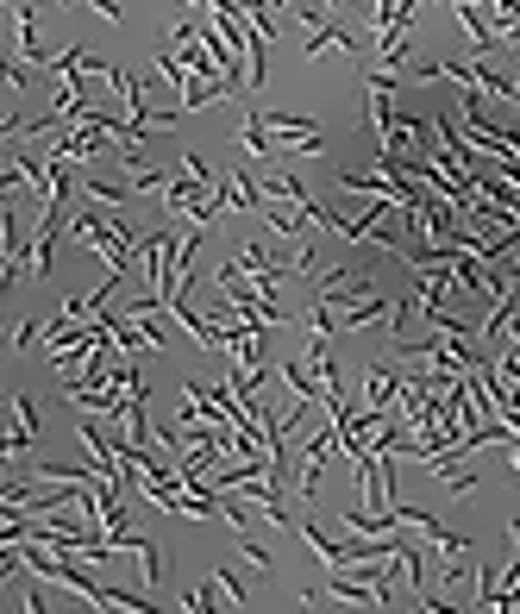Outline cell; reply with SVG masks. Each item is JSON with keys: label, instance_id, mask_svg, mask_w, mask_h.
<instances>
[{"label": "cell", "instance_id": "cell-13", "mask_svg": "<svg viewBox=\"0 0 520 614\" xmlns=\"http://www.w3.org/2000/svg\"><path fill=\"white\" fill-rule=\"evenodd\" d=\"M126 552H138V571H145V583L157 589V583H163V558H157V546H151V539H138V533H132V546H126Z\"/></svg>", "mask_w": 520, "mask_h": 614}, {"label": "cell", "instance_id": "cell-12", "mask_svg": "<svg viewBox=\"0 0 520 614\" xmlns=\"http://www.w3.org/2000/svg\"><path fill=\"white\" fill-rule=\"evenodd\" d=\"M470 608H489V614H508V602H502V577L495 571H477V602Z\"/></svg>", "mask_w": 520, "mask_h": 614}, {"label": "cell", "instance_id": "cell-20", "mask_svg": "<svg viewBox=\"0 0 520 614\" xmlns=\"http://www.w3.org/2000/svg\"><path fill=\"white\" fill-rule=\"evenodd\" d=\"M239 552H245V564H257V571H270V564H276V558H270L264 546H257V539H251V533L239 539Z\"/></svg>", "mask_w": 520, "mask_h": 614}, {"label": "cell", "instance_id": "cell-1", "mask_svg": "<svg viewBox=\"0 0 520 614\" xmlns=\"http://www.w3.org/2000/svg\"><path fill=\"white\" fill-rule=\"evenodd\" d=\"M7 414H13V427H7V439H0V458H26L32 439H38V408H32V395H7Z\"/></svg>", "mask_w": 520, "mask_h": 614}, {"label": "cell", "instance_id": "cell-11", "mask_svg": "<svg viewBox=\"0 0 520 614\" xmlns=\"http://www.w3.org/2000/svg\"><path fill=\"white\" fill-rule=\"evenodd\" d=\"M82 195H88L94 207H126V201H132V188H120V182H101V176H88V182H82Z\"/></svg>", "mask_w": 520, "mask_h": 614}, {"label": "cell", "instance_id": "cell-9", "mask_svg": "<svg viewBox=\"0 0 520 614\" xmlns=\"http://www.w3.org/2000/svg\"><path fill=\"white\" fill-rule=\"evenodd\" d=\"M107 226H113V220H101V207H88V214H76V220H69V239L94 251V245L107 239Z\"/></svg>", "mask_w": 520, "mask_h": 614}, {"label": "cell", "instance_id": "cell-15", "mask_svg": "<svg viewBox=\"0 0 520 614\" xmlns=\"http://www.w3.org/2000/svg\"><path fill=\"white\" fill-rule=\"evenodd\" d=\"M276 232H282V239H301V226H307V214H301V207H270V214H264Z\"/></svg>", "mask_w": 520, "mask_h": 614}, {"label": "cell", "instance_id": "cell-5", "mask_svg": "<svg viewBox=\"0 0 520 614\" xmlns=\"http://www.w3.org/2000/svg\"><path fill=\"white\" fill-rule=\"evenodd\" d=\"M389 307L395 301H383V295H351L345 307H339V326H345V333H364V326H376V320H389Z\"/></svg>", "mask_w": 520, "mask_h": 614}, {"label": "cell", "instance_id": "cell-2", "mask_svg": "<svg viewBox=\"0 0 520 614\" xmlns=\"http://www.w3.org/2000/svg\"><path fill=\"white\" fill-rule=\"evenodd\" d=\"M7 7H13V57L51 63L57 51H44V44H38V13H32V0H7Z\"/></svg>", "mask_w": 520, "mask_h": 614}, {"label": "cell", "instance_id": "cell-8", "mask_svg": "<svg viewBox=\"0 0 520 614\" xmlns=\"http://www.w3.org/2000/svg\"><path fill=\"white\" fill-rule=\"evenodd\" d=\"M276 370H282V383L295 389V401H326V383L314 376V364H307V358H282Z\"/></svg>", "mask_w": 520, "mask_h": 614}, {"label": "cell", "instance_id": "cell-7", "mask_svg": "<svg viewBox=\"0 0 520 614\" xmlns=\"http://www.w3.org/2000/svg\"><path fill=\"white\" fill-rule=\"evenodd\" d=\"M351 51H358V38H351V32H339V26H314V38H307L301 63H320V57H351Z\"/></svg>", "mask_w": 520, "mask_h": 614}, {"label": "cell", "instance_id": "cell-19", "mask_svg": "<svg viewBox=\"0 0 520 614\" xmlns=\"http://www.w3.org/2000/svg\"><path fill=\"white\" fill-rule=\"evenodd\" d=\"M182 608H188V614H207V608H220V602H214V583L188 589V596H182Z\"/></svg>", "mask_w": 520, "mask_h": 614}, {"label": "cell", "instance_id": "cell-6", "mask_svg": "<svg viewBox=\"0 0 520 614\" xmlns=\"http://www.w3.org/2000/svg\"><path fill=\"white\" fill-rule=\"evenodd\" d=\"M264 188H257L251 176H226L220 182V207H226V214H264Z\"/></svg>", "mask_w": 520, "mask_h": 614}, {"label": "cell", "instance_id": "cell-3", "mask_svg": "<svg viewBox=\"0 0 520 614\" xmlns=\"http://www.w3.org/2000/svg\"><path fill=\"white\" fill-rule=\"evenodd\" d=\"M401 389H408V370H395V364H370L364 370V401H370V408H389L395 414Z\"/></svg>", "mask_w": 520, "mask_h": 614}, {"label": "cell", "instance_id": "cell-16", "mask_svg": "<svg viewBox=\"0 0 520 614\" xmlns=\"http://www.w3.org/2000/svg\"><path fill=\"white\" fill-rule=\"evenodd\" d=\"M101 608H132V614H145V608H157V602H145L138 589H101Z\"/></svg>", "mask_w": 520, "mask_h": 614}, {"label": "cell", "instance_id": "cell-4", "mask_svg": "<svg viewBox=\"0 0 520 614\" xmlns=\"http://www.w3.org/2000/svg\"><path fill=\"white\" fill-rule=\"evenodd\" d=\"M239 151H245V157H289V151H282V138L264 126V107H251V113H245V126H239Z\"/></svg>", "mask_w": 520, "mask_h": 614}, {"label": "cell", "instance_id": "cell-21", "mask_svg": "<svg viewBox=\"0 0 520 614\" xmlns=\"http://www.w3.org/2000/svg\"><path fill=\"white\" fill-rule=\"evenodd\" d=\"M94 13H101V19H113V26L126 19V7H120V0H94Z\"/></svg>", "mask_w": 520, "mask_h": 614}, {"label": "cell", "instance_id": "cell-14", "mask_svg": "<svg viewBox=\"0 0 520 614\" xmlns=\"http://www.w3.org/2000/svg\"><path fill=\"white\" fill-rule=\"evenodd\" d=\"M207 583H214V596H220V608H251V596H245V589H239V577H232V571H214V577H207Z\"/></svg>", "mask_w": 520, "mask_h": 614}, {"label": "cell", "instance_id": "cell-10", "mask_svg": "<svg viewBox=\"0 0 520 614\" xmlns=\"http://www.w3.org/2000/svg\"><path fill=\"white\" fill-rule=\"evenodd\" d=\"M264 195H270V201H295L301 214H307V207H314V195H307V188H301V176H270V182H264Z\"/></svg>", "mask_w": 520, "mask_h": 614}, {"label": "cell", "instance_id": "cell-17", "mask_svg": "<svg viewBox=\"0 0 520 614\" xmlns=\"http://www.w3.org/2000/svg\"><path fill=\"white\" fill-rule=\"evenodd\" d=\"M0 69H7V88H13V94H26V88H32V63H26V57H7Z\"/></svg>", "mask_w": 520, "mask_h": 614}, {"label": "cell", "instance_id": "cell-18", "mask_svg": "<svg viewBox=\"0 0 520 614\" xmlns=\"http://www.w3.org/2000/svg\"><path fill=\"white\" fill-rule=\"evenodd\" d=\"M44 326H51V320H19V326H13V351H32V345L44 339Z\"/></svg>", "mask_w": 520, "mask_h": 614}]
</instances>
